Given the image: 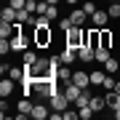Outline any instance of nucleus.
Wrapping results in <instances>:
<instances>
[{
  "instance_id": "nucleus-26",
  "label": "nucleus",
  "mask_w": 120,
  "mask_h": 120,
  "mask_svg": "<svg viewBox=\"0 0 120 120\" xmlns=\"http://www.w3.org/2000/svg\"><path fill=\"white\" fill-rule=\"evenodd\" d=\"M77 117H80L77 107H75V109H69V107H67V109H64V120H77Z\"/></svg>"
},
{
  "instance_id": "nucleus-5",
  "label": "nucleus",
  "mask_w": 120,
  "mask_h": 120,
  "mask_svg": "<svg viewBox=\"0 0 120 120\" xmlns=\"http://www.w3.org/2000/svg\"><path fill=\"white\" fill-rule=\"evenodd\" d=\"M32 117H35V120H45V117H51V104L38 101V104L32 107Z\"/></svg>"
},
{
  "instance_id": "nucleus-3",
  "label": "nucleus",
  "mask_w": 120,
  "mask_h": 120,
  "mask_svg": "<svg viewBox=\"0 0 120 120\" xmlns=\"http://www.w3.org/2000/svg\"><path fill=\"white\" fill-rule=\"evenodd\" d=\"M48 104H51V109H59V112H64V109H67L72 101L67 99V94H64V91H59V94H53L51 99H48Z\"/></svg>"
},
{
  "instance_id": "nucleus-12",
  "label": "nucleus",
  "mask_w": 120,
  "mask_h": 120,
  "mask_svg": "<svg viewBox=\"0 0 120 120\" xmlns=\"http://www.w3.org/2000/svg\"><path fill=\"white\" fill-rule=\"evenodd\" d=\"M91 96H94V94H91V88H83V94L77 96V99H75L72 104H75L77 109H80V107H88V104H91Z\"/></svg>"
},
{
  "instance_id": "nucleus-9",
  "label": "nucleus",
  "mask_w": 120,
  "mask_h": 120,
  "mask_svg": "<svg viewBox=\"0 0 120 120\" xmlns=\"http://www.w3.org/2000/svg\"><path fill=\"white\" fill-rule=\"evenodd\" d=\"M107 22H109V13L101 11V8H99L94 16H91V24H94V27H107Z\"/></svg>"
},
{
  "instance_id": "nucleus-10",
  "label": "nucleus",
  "mask_w": 120,
  "mask_h": 120,
  "mask_svg": "<svg viewBox=\"0 0 120 120\" xmlns=\"http://www.w3.org/2000/svg\"><path fill=\"white\" fill-rule=\"evenodd\" d=\"M13 83H16L13 77H3V80H0V96L3 99H8L13 94Z\"/></svg>"
},
{
  "instance_id": "nucleus-28",
  "label": "nucleus",
  "mask_w": 120,
  "mask_h": 120,
  "mask_svg": "<svg viewBox=\"0 0 120 120\" xmlns=\"http://www.w3.org/2000/svg\"><path fill=\"white\" fill-rule=\"evenodd\" d=\"M5 112H8V101H5V99H3V101H0V117H8V115H5Z\"/></svg>"
},
{
  "instance_id": "nucleus-2",
  "label": "nucleus",
  "mask_w": 120,
  "mask_h": 120,
  "mask_svg": "<svg viewBox=\"0 0 120 120\" xmlns=\"http://www.w3.org/2000/svg\"><path fill=\"white\" fill-rule=\"evenodd\" d=\"M32 40H35V48H48L53 43V30L51 27H35L32 30Z\"/></svg>"
},
{
  "instance_id": "nucleus-7",
  "label": "nucleus",
  "mask_w": 120,
  "mask_h": 120,
  "mask_svg": "<svg viewBox=\"0 0 120 120\" xmlns=\"http://www.w3.org/2000/svg\"><path fill=\"white\" fill-rule=\"evenodd\" d=\"M69 22L77 24V27H83V24L88 22V13L83 11V8H69Z\"/></svg>"
},
{
  "instance_id": "nucleus-18",
  "label": "nucleus",
  "mask_w": 120,
  "mask_h": 120,
  "mask_svg": "<svg viewBox=\"0 0 120 120\" xmlns=\"http://www.w3.org/2000/svg\"><path fill=\"white\" fill-rule=\"evenodd\" d=\"M104 107H107V99L104 96H91V109L94 112H101Z\"/></svg>"
},
{
  "instance_id": "nucleus-22",
  "label": "nucleus",
  "mask_w": 120,
  "mask_h": 120,
  "mask_svg": "<svg viewBox=\"0 0 120 120\" xmlns=\"http://www.w3.org/2000/svg\"><path fill=\"white\" fill-rule=\"evenodd\" d=\"M80 8H83V11H86V13H88V19H91V16H94V13L99 11V8H96V3H94V0H86V3H80Z\"/></svg>"
},
{
  "instance_id": "nucleus-8",
  "label": "nucleus",
  "mask_w": 120,
  "mask_h": 120,
  "mask_svg": "<svg viewBox=\"0 0 120 120\" xmlns=\"http://www.w3.org/2000/svg\"><path fill=\"white\" fill-rule=\"evenodd\" d=\"M61 91H64V94H67V99H69V101H75V99H77V96L83 94V88L77 86V83H72V80H69L67 86H61Z\"/></svg>"
},
{
  "instance_id": "nucleus-15",
  "label": "nucleus",
  "mask_w": 120,
  "mask_h": 120,
  "mask_svg": "<svg viewBox=\"0 0 120 120\" xmlns=\"http://www.w3.org/2000/svg\"><path fill=\"white\" fill-rule=\"evenodd\" d=\"M101 67H104V72H107V75H117V69H120V61L115 59V56H109V59L104 61Z\"/></svg>"
},
{
  "instance_id": "nucleus-29",
  "label": "nucleus",
  "mask_w": 120,
  "mask_h": 120,
  "mask_svg": "<svg viewBox=\"0 0 120 120\" xmlns=\"http://www.w3.org/2000/svg\"><path fill=\"white\" fill-rule=\"evenodd\" d=\"M67 5H80V0H64Z\"/></svg>"
},
{
  "instance_id": "nucleus-14",
  "label": "nucleus",
  "mask_w": 120,
  "mask_h": 120,
  "mask_svg": "<svg viewBox=\"0 0 120 120\" xmlns=\"http://www.w3.org/2000/svg\"><path fill=\"white\" fill-rule=\"evenodd\" d=\"M109 56H112V48H104V45H99V48H96V56H94V61H96V64H104V61L109 59Z\"/></svg>"
},
{
  "instance_id": "nucleus-20",
  "label": "nucleus",
  "mask_w": 120,
  "mask_h": 120,
  "mask_svg": "<svg viewBox=\"0 0 120 120\" xmlns=\"http://www.w3.org/2000/svg\"><path fill=\"white\" fill-rule=\"evenodd\" d=\"M115 86H117V75H107V77H104V83H101L104 91H115Z\"/></svg>"
},
{
  "instance_id": "nucleus-17",
  "label": "nucleus",
  "mask_w": 120,
  "mask_h": 120,
  "mask_svg": "<svg viewBox=\"0 0 120 120\" xmlns=\"http://www.w3.org/2000/svg\"><path fill=\"white\" fill-rule=\"evenodd\" d=\"M38 59H40V56L35 53L32 48H27V51L22 53V64H24V67H32V64H35V61H38Z\"/></svg>"
},
{
  "instance_id": "nucleus-16",
  "label": "nucleus",
  "mask_w": 120,
  "mask_h": 120,
  "mask_svg": "<svg viewBox=\"0 0 120 120\" xmlns=\"http://www.w3.org/2000/svg\"><path fill=\"white\" fill-rule=\"evenodd\" d=\"M104 77H107V72H104V67H101V69H94V72H91V86H96V88H101V83H104Z\"/></svg>"
},
{
  "instance_id": "nucleus-30",
  "label": "nucleus",
  "mask_w": 120,
  "mask_h": 120,
  "mask_svg": "<svg viewBox=\"0 0 120 120\" xmlns=\"http://www.w3.org/2000/svg\"><path fill=\"white\" fill-rule=\"evenodd\" d=\"M115 120H120V109H115Z\"/></svg>"
},
{
  "instance_id": "nucleus-13",
  "label": "nucleus",
  "mask_w": 120,
  "mask_h": 120,
  "mask_svg": "<svg viewBox=\"0 0 120 120\" xmlns=\"http://www.w3.org/2000/svg\"><path fill=\"white\" fill-rule=\"evenodd\" d=\"M16 8H11V5H5V8L3 11H0V22H8V24H13V22H16Z\"/></svg>"
},
{
  "instance_id": "nucleus-25",
  "label": "nucleus",
  "mask_w": 120,
  "mask_h": 120,
  "mask_svg": "<svg viewBox=\"0 0 120 120\" xmlns=\"http://www.w3.org/2000/svg\"><path fill=\"white\" fill-rule=\"evenodd\" d=\"M77 112H80V120H91V115H94V109H91V104H88V107H80Z\"/></svg>"
},
{
  "instance_id": "nucleus-27",
  "label": "nucleus",
  "mask_w": 120,
  "mask_h": 120,
  "mask_svg": "<svg viewBox=\"0 0 120 120\" xmlns=\"http://www.w3.org/2000/svg\"><path fill=\"white\" fill-rule=\"evenodd\" d=\"M8 5H11V8H16V11H22L24 5H27V0H8Z\"/></svg>"
},
{
  "instance_id": "nucleus-1",
  "label": "nucleus",
  "mask_w": 120,
  "mask_h": 120,
  "mask_svg": "<svg viewBox=\"0 0 120 120\" xmlns=\"http://www.w3.org/2000/svg\"><path fill=\"white\" fill-rule=\"evenodd\" d=\"M64 45H69V48H80V45H86V27H77V24H72L69 30L64 32Z\"/></svg>"
},
{
  "instance_id": "nucleus-19",
  "label": "nucleus",
  "mask_w": 120,
  "mask_h": 120,
  "mask_svg": "<svg viewBox=\"0 0 120 120\" xmlns=\"http://www.w3.org/2000/svg\"><path fill=\"white\" fill-rule=\"evenodd\" d=\"M112 40H115V35H112L107 27H101V45L104 48H112Z\"/></svg>"
},
{
  "instance_id": "nucleus-6",
  "label": "nucleus",
  "mask_w": 120,
  "mask_h": 120,
  "mask_svg": "<svg viewBox=\"0 0 120 120\" xmlns=\"http://www.w3.org/2000/svg\"><path fill=\"white\" fill-rule=\"evenodd\" d=\"M72 83H77L80 88H91V72H83V69H75V72H72Z\"/></svg>"
},
{
  "instance_id": "nucleus-23",
  "label": "nucleus",
  "mask_w": 120,
  "mask_h": 120,
  "mask_svg": "<svg viewBox=\"0 0 120 120\" xmlns=\"http://www.w3.org/2000/svg\"><path fill=\"white\" fill-rule=\"evenodd\" d=\"M107 13H109V19H120V3H117V0L107 5Z\"/></svg>"
},
{
  "instance_id": "nucleus-11",
  "label": "nucleus",
  "mask_w": 120,
  "mask_h": 120,
  "mask_svg": "<svg viewBox=\"0 0 120 120\" xmlns=\"http://www.w3.org/2000/svg\"><path fill=\"white\" fill-rule=\"evenodd\" d=\"M104 99H107V107L115 112V109H120V94L117 91H107V94H104Z\"/></svg>"
},
{
  "instance_id": "nucleus-31",
  "label": "nucleus",
  "mask_w": 120,
  "mask_h": 120,
  "mask_svg": "<svg viewBox=\"0 0 120 120\" xmlns=\"http://www.w3.org/2000/svg\"><path fill=\"white\" fill-rule=\"evenodd\" d=\"M117 77H120V69H117Z\"/></svg>"
},
{
  "instance_id": "nucleus-21",
  "label": "nucleus",
  "mask_w": 120,
  "mask_h": 120,
  "mask_svg": "<svg viewBox=\"0 0 120 120\" xmlns=\"http://www.w3.org/2000/svg\"><path fill=\"white\" fill-rule=\"evenodd\" d=\"M27 72H24V64L22 67H8V77H13V80H22Z\"/></svg>"
},
{
  "instance_id": "nucleus-32",
  "label": "nucleus",
  "mask_w": 120,
  "mask_h": 120,
  "mask_svg": "<svg viewBox=\"0 0 120 120\" xmlns=\"http://www.w3.org/2000/svg\"><path fill=\"white\" fill-rule=\"evenodd\" d=\"M117 3H120V0H117Z\"/></svg>"
},
{
  "instance_id": "nucleus-24",
  "label": "nucleus",
  "mask_w": 120,
  "mask_h": 120,
  "mask_svg": "<svg viewBox=\"0 0 120 120\" xmlns=\"http://www.w3.org/2000/svg\"><path fill=\"white\" fill-rule=\"evenodd\" d=\"M45 16L51 19V22H56V19H59V5L51 3V5H48V11H45Z\"/></svg>"
},
{
  "instance_id": "nucleus-4",
  "label": "nucleus",
  "mask_w": 120,
  "mask_h": 120,
  "mask_svg": "<svg viewBox=\"0 0 120 120\" xmlns=\"http://www.w3.org/2000/svg\"><path fill=\"white\" fill-rule=\"evenodd\" d=\"M94 56H96V48H91L88 43L77 48V61H83V64H91V61H94Z\"/></svg>"
}]
</instances>
